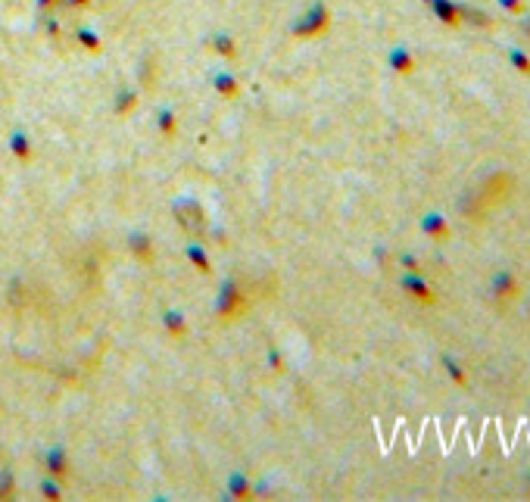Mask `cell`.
<instances>
[{"label":"cell","mask_w":530,"mask_h":502,"mask_svg":"<svg viewBox=\"0 0 530 502\" xmlns=\"http://www.w3.org/2000/svg\"><path fill=\"white\" fill-rule=\"evenodd\" d=\"M402 287H406V290L412 293L415 299H422V303H434V293H430V287L424 284V281L418 278L415 272H408L406 278H402Z\"/></svg>","instance_id":"5b68a950"},{"label":"cell","mask_w":530,"mask_h":502,"mask_svg":"<svg viewBox=\"0 0 530 502\" xmlns=\"http://www.w3.org/2000/svg\"><path fill=\"white\" fill-rule=\"evenodd\" d=\"M489 297H493V303H499V306L515 303V299L521 297V281L515 278V272L499 269V272L489 278Z\"/></svg>","instance_id":"6da1fadb"},{"label":"cell","mask_w":530,"mask_h":502,"mask_svg":"<svg viewBox=\"0 0 530 502\" xmlns=\"http://www.w3.org/2000/svg\"><path fill=\"white\" fill-rule=\"evenodd\" d=\"M499 7H503L509 16H524V10H527L524 0H499Z\"/></svg>","instance_id":"30bf717a"},{"label":"cell","mask_w":530,"mask_h":502,"mask_svg":"<svg viewBox=\"0 0 530 502\" xmlns=\"http://www.w3.org/2000/svg\"><path fill=\"white\" fill-rule=\"evenodd\" d=\"M402 265H406L408 272H418V259L415 256H402Z\"/></svg>","instance_id":"8fae6325"},{"label":"cell","mask_w":530,"mask_h":502,"mask_svg":"<svg viewBox=\"0 0 530 502\" xmlns=\"http://www.w3.org/2000/svg\"><path fill=\"white\" fill-rule=\"evenodd\" d=\"M430 7H434V13L440 16V22H446V25H462L459 3H452V0H430Z\"/></svg>","instance_id":"277c9868"},{"label":"cell","mask_w":530,"mask_h":502,"mask_svg":"<svg viewBox=\"0 0 530 502\" xmlns=\"http://www.w3.org/2000/svg\"><path fill=\"white\" fill-rule=\"evenodd\" d=\"M509 60L521 75H530V56L524 50H509Z\"/></svg>","instance_id":"9c48e42d"},{"label":"cell","mask_w":530,"mask_h":502,"mask_svg":"<svg viewBox=\"0 0 530 502\" xmlns=\"http://www.w3.org/2000/svg\"><path fill=\"white\" fill-rule=\"evenodd\" d=\"M175 212H178V218H181V225H184L187 231H203L206 218H203V209H200L197 203L184 200V203H178V206H175Z\"/></svg>","instance_id":"7a4b0ae2"},{"label":"cell","mask_w":530,"mask_h":502,"mask_svg":"<svg viewBox=\"0 0 530 502\" xmlns=\"http://www.w3.org/2000/svg\"><path fill=\"white\" fill-rule=\"evenodd\" d=\"M390 66H393L396 72H402V75L415 72V60H412V54H408L406 47H393V50H390Z\"/></svg>","instance_id":"8992f818"},{"label":"cell","mask_w":530,"mask_h":502,"mask_svg":"<svg viewBox=\"0 0 530 502\" xmlns=\"http://www.w3.org/2000/svg\"><path fill=\"white\" fill-rule=\"evenodd\" d=\"M443 365H446V374L456 380L459 387H468V374H465V365L456 359V356H443Z\"/></svg>","instance_id":"52a82bcc"},{"label":"cell","mask_w":530,"mask_h":502,"mask_svg":"<svg viewBox=\"0 0 530 502\" xmlns=\"http://www.w3.org/2000/svg\"><path fill=\"white\" fill-rule=\"evenodd\" d=\"M422 228H424V234L428 238H434V240H449V222L440 216V212H430V216H424L422 218Z\"/></svg>","instance_id":"3957f363"},{"label":"cell","mask_w":530,"mask_h":502,"mask_svg":"<svg viewBox=\"0 0 530 502\" xmlns=\"http://www.w3.org/2000/svg\"><path fill=\"white\" fill-rule=\"evenodd\" d=\"M459 16H462V22H471V25H477V28H487V25H489V16L481 13V10L459 7Z\"/></svg>","instance_id":"ba28073f"}]
</instances>
